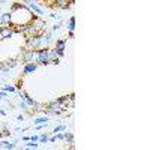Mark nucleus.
<instances>
[{
	"label": "nucleus",
	"mask_w": 150,
	"mask_h": 150,
	"mask_svg": "<svg viewBox=\"0 0 150 150\" xmlns=\"http://www.w3.org/2000/svg\"><path fill=\"white\" fill-rule=\"evenodd\" d=\"M5 92H15V87H14V86H9V84H8V86L5 87Z\"/></svg>",
	"instance_id": "obj_13"
},
{
	"label": "nucleus",
	"mask_w": 150,
	"mask_h": 150,
	"mask_svg": "<svg viewBox=\"0 0 150 150\" xmlns=\"http://www.w3.org/2000/svg\"><path fill=\"white\" fill-rule=\"evenodd\" d=\"M24 2H26V5H29V6H30V9H32V11H35V14H36V15H42V14H44V11H42L39 6H38V5L35 3V0H24Z\"/></svg>",
	"instance_id": "obj_3"
},
{
	"label": "nucleus",
	"mask_w": 150,
	"mask_h": 150,
	"mask_svg": "<svg viewBox=\"0 0 150 150\" xmlns=\"http://www.w3.org/2000/svg\"><path fill=\"white\" fill-rule=\"evenodd\" d=\"M65 129H66L65 125H60V126H57V128L54 129V132H60V131H65Z\"/></svg>",
	"instance_id": "obj_14"
},
{
	"label": "nucleus",
	"mask_w": 150,
	"mask_h": 150,
	"mask_svg": "<svg viewBox=\"0 0 150 150\" xmlns=\"http://www.w3.org/2000/svg\"><path fill=\"white\" fill-rule=\"evenodd\" d=\"M17 120H18V122H23V120H24V116H23V114H21V116H18V117H17Z\"/></svg>",
	"instance_id": "obj_16"
},
{
	"label": "nucleus",
	"mask_w": 150,
	"mask_h": 150,
	"mask_svg": "<svg viewBox=\"0 0 150 150\" xmlns=\"http://www.w3.org/2000/svg\"><path fill=\"white\" fill-rule=\"evenodd\" d=\"M68 29H69V32H72V33H74V29H75V17H71V18H69Z\"/></svg>",
	"instance_id": "obj_9"
},
{
	"label": "nucleus",
	"mask_w": 150,
	"mask_h": 150,
	"mask_svg": "<svg viewBox=\"0 0 150 150\" xmlns=\"http://www.w3.org/2000/svg\"><path fill=\"white\" fill-rule=\"evenodd\" d=\"M48 59H50V62L51 63H59V59H60V54L56 51V50L53 48V50H48Z\"/></svg>",
	"instance_id": "obj_4"
},
{
	"label": "nucleus",
	"mask_w": 150,
	"mask_h": 150,
	"mask_svg": "<svg viewBox=\"0 0 150 150\" xmlns=\"http://www.w3.org/2000/svg\"><path fill=\"white\" fill-rule=\"evenodd\" d=\"M39 65H50L51 62L48 59V48H39L38 50V54H36V60Z\"/></svg>",
	"instance_id": "obj_1"
},
{
	"label": "nucleus",
	"mask_w": 150,
	"mask_h": 150,
	"mask_svg": "<svg viewBox=\"0 0 150 150\" xmlns=\"http://www.w3.org/2000/svg\"><path fill=\"white\" fill-rule=\"evenodd\" d=\"M38 138H39L38 135H33V137H30V140H32V141H38Z\"/></svg>",
	"instance_id": "obj_15"
},
{
	"label": "nucleus",
	"mask_w": 150,
	"mask_h": 150,
	"mask_svg": "<svg viewBox=\"0 0 150 150\" xmlns=\"http://www.w3.org/2000/svg\"><path fill=\"white\" fill-rule=\"evenodd\" d=\"M12 33H14V30L9 29V27H6V26H2V27H0V38H2V39L11 38V35H12Z\"/></svg>",
	"instance_id": "obj_6"
},
{
	"label": "nucleus",
	"mask_w": 150,
	"mask_h": 150,
	"mask_svg": "<svg viewBox=\"0 0 150 150\" xmlns=\"http://www.w3.org/2000/svg\"><path fill=\"white\" fill-rule=\"evenodd\" d=\"M72 3V0H50V5L51 6H57L60 9H68Z\"/></svg>",
	"instance_id": "obj_2"
},
{
	"label": "nucleus",
	"mask_w": 150,
	"mask_h": 150,
	"mask_svg": "<svg viewBox=\"0 0 150 150\" xmlns=\"http://www.w3.org/2000/svg\"><path fill=\"white\" fill-rule=\"evenodd\" d=\"M12 15H11V12H5V14H2V20H0V24H3V26L9 27L12 26Z\"/></svg>",
	"instance_id": "obj_5"
},
{
	"label": "nucleus",
	"mask_w": 150,
	"mask_h": 150,
	"mask_svg": "<svg viewBox=\"0 0 150 150\" xmlns=\"http://www.w3.org/2000/svg\"><path fill=\"white\" fill-rule=\"evenodd\" d=\"M65 45H66V41H63V39H59L57 42H56V51L60 54V57L63 56V51H65Z\"/></svg>",
	"instance_id": "obj_7"
},
{
	"label": "nucleus",
	"mask_w": 150,
	"mask_h": 150,
	"mask_svg": "<svg viewBox=\"0 0 150 150\" xmlns=\"http://www.w3.org/2000/svg\"><path fill=\"white\" fill-rule=\"evenodd\" d=\"M33 123L35 125H42V123H48V117L45 116V117H38V119H35L33 120Z\"/></svg>",
	"instance_id": "obj_10"
},
{
	"label": "nucleus",
	"mask_w": 150,
	"mask_h": 150,
	"mask_svg": "<svg viewBox=\"0 0 150 150\" xmlns=\"http://www.w3.org/2000/svg\"><path fill=\"white\" fill-rule=\"evenodd\" d=\"M38 141H41V143H47V141H48V135H47V134L41 135L39 138H38Z\"/></svg>",
	"instance_id": "obj_12"
},
{
	"label": "nucleus",
	"mask_w": 150,
	"mask_h": 150,
	"mask_svg": "<svg viewBox=\"0 0 150 150\" xmlns=\"http://www.w3.org/2000/svg\"><path fill=\"white\" fill-rule=\"evenodd\" d=\"M26 147L27 149H38V144H35V141H32V140H27Z\"/></svg>",
	"instance_id": "obj_11"
},
{
	"label": "nucleus",
	"mask_w": 150,
	"mask_h": 150,
	"mask_svg": "<svg viewBox=\"0 0 150 150\" xmlns=\"http://www.w3.org/2000/svg\"><path fill=\"white\" fill-rule=\"evenodd\" d=\"M2 137H3V132H0V138H2Z\"/></svg>",
	"instance_id": "obj_17"
},
{
	"label": "nucleus",
	"mask_w": 150,
	"mask_h": 150,
	"mask_svg": "<svg viewBox=\"0 0 150 150\" xmlns=\"http://www.w3.org/2000/svg\"><path fill=\"white\" fill-rule=\"evenodd\" d=\"M36 68H38V65L36 63H26V66H24V74H32V72H35L36 71Z\"/></svg>",
	"instance_id": "obj_8"
}]
</instances>
